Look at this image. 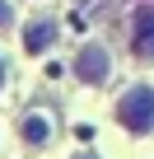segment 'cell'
<instances>
[{
    "label": "cell",
    "mask_w": 154,
    "mask_h": 159,
    "mask_svg": "<svg viewBox=\"0 0 154 159\" xmlns=\"http://www.w3.org/2000/svg\"><path fill=\"white\" fill-rule=\"evenodd\" d=\"M117 117H121V126H126V131H135V136L154 131V89H149V84L126 89V94H121V103H117Z\"/></svg>",
    "instance_id": "6da1fadb"
},
{
    "label": "cell",
    "mask_w": 154,
    "mask_h": 159,
    "mask_svg": "<svg viewBox=\"0 0 154 159\" xmlns=\"http://www.w3.org/2000/svg\"><path fill=\"white\" fill-rule=\"evenodd\" d=\"M131 52L135 56H154V5H140L131 14Z\"/></svg>",
    "instance_id": "7a4b0ae2"
},
{
    "label": "cell",
    "mask_w": 154,
    "mask_h": 159,
    "mask_svg": "<svg viewBox=\"0 0 154 159\" xmlns=\"http://www.w3.org/2000/svg\"><path fill=\"white\" fill-rule=\"evenodd\" d=\"M108 52L98 47V42H89V47H80V56H75V75L80 80H89V84H103L108 80Z\"/></svg>",
    "instance_id": "3957f363"
},
{
    "label": "cell",
    "mask_w": 154,
    "mask_h": 159,
    "mask_svg": "<svg viewBox=\"0 0 154 159\" xmlns=\"http://www.w3.org/2000/svg\"><path fill=\"white\" fill-rule=\"evenodd\" d=\"M51 42H56V24H51V19L28 24V33H24V52H28V56H42Z\"/></svg>",
    "instance_id": "277c9868"
},
{
    "label": "cell",
    "mask_w": 154,
    "mask_h": 159,
    "mask_svg": "<svg viewBox=\"0 0 154 159\" xmlns=\"http://www.w3.org/2000/svg\"><path fill=\"white\" fill-rule=\"evenodd\" d=\"M19 131H24V140H28L33 150H37V145H47V136H51L47 117H24V126H19Z\"/></svg>",
    "instance_id": "5b68a950"
},
{
    "label": "cell",
    "mask_w": 154,
    "mask_h": 159,
    "mask_svg": "<svg viewBox=\"0 0 154 159\" xmlns=\"http://www.w3.org/2000/svg\"><path fill=\"white\" fill-rule=\"evenodd\" d=\"M10 24H14V10L5 5V0H0V28H10Z\"/></svg>",
    "instance_id": "8992f818"
},
{
    "label": "cell",
    "mask_w": 154,
    "mask_h": 159,
    "mask_svg": "<svg viewBox=\"0 0 154 159\" xmlns=\"http://www.w3.org/2000/svg\"><path fill=\"white\" fill-rule=\"evenodd\" d=\"M0 80H5V61H0Z\"/></svg>",
    "instance_id": "52a82bcc"
}]
</instances>
